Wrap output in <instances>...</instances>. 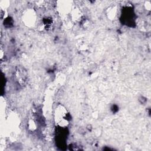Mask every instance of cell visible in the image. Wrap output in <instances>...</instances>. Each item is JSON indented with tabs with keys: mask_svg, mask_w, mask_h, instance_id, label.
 I'll list each match as a JSON object with an SVG mask.
<instances>
[{
	"mask_svg": "<svg viewBox=\"0 0 151 151\" xmlns=\"http://www.w3.org/2000/svg\"><path fill=\"white\" fill-rule=\"evenodd\" d=\"M68 113L67 109L63 106L57 107L54 112V119L57 124L60 127H66L68 122Z\"/></svg>",
	"mask_w": 151,
	"mask_h": 151,
	"instance_id": "6da1fadb",
	"label": "cell"
}]
</instances>
